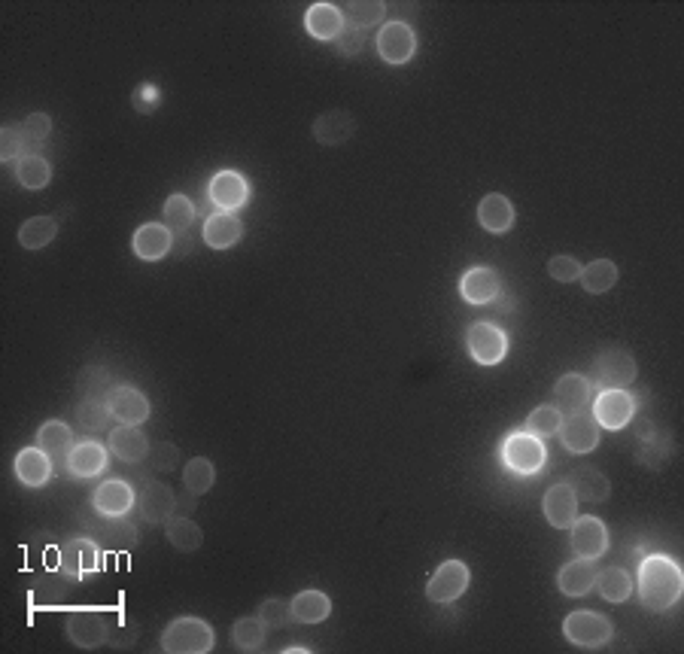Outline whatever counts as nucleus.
I'll list each match as a JSON object with an SVG mask.
<instances>
[{"instance_id": "nucleus-17", "label": "nucleus", "mask_w": 684, "mask_h": 654, "mask_svg": "<svg viewBox=\"0 0 684 654\" xmlns=\"http://www.w3.org/2000/svg\"><path fill=\"white\" fill-rule=\"evenodd\" d=\"M578 496L575 490L569 487V481H560V484H551L545 490V499H542V512H545V521L554 527V530H569L572 521L578 518Z\"/></svg>"}, {"instance_id": "nucleus-22", "label": "nucleus", "mask_w": 684, "mask_h": 654, "mask_svg": "<svg viewBox=\"0 0 684 654\" xmlns=\"http://www.w3.org/2000/svg\"><path fill=\"white\" fill-rule=\"evenodd\" d=\"M514 220H517V210L514 204L502 195V192H490L481 198L478 204V223L484 232L490 235H505L514 229Z\"/></svg>"}, {"instance_id": "nucleus-37", "label": "nucleus", "mask_w": 684, "mask_h": 654, "mask_svg": "<svg viewBox=\"0 0 684 654\" xmlns=\"http://www.w3.org/2000/svg\"><path fill=\"white\" fill-rule=\"evenodd\" d=\"M384 13H387L384 0H350V4L341 7L344 25H350L356 31H365V28L377 25L380 19H384Z\"/></svg>"}, {"instance_id": "nucleus-1", "label": "nucleus", "mask_w": 684, "mask_h": 654, "mask_svg": "<svg viewBox=\"0 0 684 654\" xmlns=\"http://www.w3.org/2000/svg\"><path fill=\"white\" fill-rule=\"evenodd\" d=\"M684 594V572L666 554H648L639 563V600L648 612L672 609Z\"/></svg>"}, {"instance_id": "nucleus-28", "label": "nucleus", "mask_w": 684, "mask_h": 654, "mask_svg": "<svg viewBox=\"0 0 684 654\" xmlns=\"http://www.w3.org/2000/svg\"><path fill=\"white\" fill-rule=\"evenodd\" d=\"M353 134H356V119L347 110H329L314 122V137L323 147H341Z\"/></svg>"}, {"instance_id": "nucleus-3", "label": "nucleus", "mask_w": 684, "mask_h": 654, "mask_svg": "<svg viewBox=\"0 0 684 654\" xmlns=\"http://www.w3.org/2000/svg\"><path fill=\"white\" fill-rule=\"evenodd\" d=\"M499 457H502L505 469L514 475H536L548 463V448H545V439L520 429V432H511L502 442Z\"/></svg>"}, {"instance_id": "nucleus-41", "label": "nucleus", "mask_w": 684, "mask_h": 654, "mask_svg": "<svg viewBox=\"0 0 684 654\" xmlns=\"http://www.w3.org/2000/svg\"><path fill=\"white\" fill-rule=\"evenodd\" d=\"M140 539L137 527L128 524L125 518H110L101 530V545L110 548V551H125V548H134Z\"/></svg>"}, {"instance_id": "nucleus-47", "label": "nucleus", "mask_w": 684, "mask_h": 654, "mask_svg": "<svg viewBox=\"0 0 684 654\" xmlns=\"http://www.w3.org/2000/svg\"><path fill=\"white\" fill-rule=\"evenodd\" d=\"M76 387H80L83 396H101V390L107 387V369H98V366L83 369L80 378H76Z\"/></svg>"}, {"instance_id": "nucleus-52", "label": "nucleus", "mask_w": 684, "mask_h": 654, "mask_svg": "<svg viewBox=\"0 0 684 654\" xmlns=\"http://www.w3.org/2000/svg\"><path fill=\"white\" fill-rule=\"evenodd\" d=\"M335 43H338V52H341V55H356V52L362 49V43H365V34L356 31V28H350V31L344 28V34H341Z\"/></svg>"}, {"instance_id": "nucleus-15", "label": "nucleus", "mask_w": 684, "mask_h": 654, "mask_svg": "<svg viewBox=\"0 0 684 654\" xmlns=\"http://www.w3.org/2000/svg\"><path fill=\"white\" fill-rule=\"evenodd\" d=\"M557 435L563 439V448H566L569 454L581 457V454H590V451L599 448V435H602V432H599V423L593 420V414L581 411V414L566 417Z\"/></svg>"}, {"instance_id": "nucleus-21", "label": "nucleus", "mask_w": 684, "mask_h": 654, "mask_svg": "<svg viewBox=\"0 0 684 654\" xmlns=\"http://www.w3.org/2000/svg\"><path fill=\"white\" fill-rule=\"evenodd\" d=\"M137 259L143 262H159L171 253L174 247V232L165 226V223H143L137 232H134V241H131Z\"/></svg>"}, {"instance_id": "nucleus-13", "label": "nucleus", "mask_w": 684, "mask_h": 654, "mask_svg": "<svg viewBox=\"0 0 684 654\" xmlns=\"http://www.w3.org/2000/svg\"><path fill=\"white\" fill-rule=\"evenodd\" d=\"M502 293L499 271L490 265H475L460 277V296L466 305H493Z\"/></svg>"}, {"instance_id": "nucleus-32", "label": "nucleus", "mask_w": 684, "mask_h": 654, "mask_svg": "<svg viewBox=\"0 0 684 654\" xmlns=\"http://www.w3.org/2000/svg\"><path fill=\"white\" fill-rule=\"evenodd\" d=\"M596 588H599V594H602V600L605 603H627L630 600V594H633V578H630V572L627 569H621V566H608V569H602L599 575H596Z\"/></svg>"}, {"instance_id": "nucleus-24", "label": "nucleus", "mask_w": 684, "mask_h": 654, "mask_svg": "<svg viewBox=\"0 0 684 654\" xmlns=\"http://www.w3.org/2000/svg\"><path fill=\"white\" fill-rule=\"evenodd\" d=\"M590 381L584 378V375H578V372H569V375H563L557 384H554V408H560V414H566V417H572V414H581V411H587V405H590Z\"/></svg>"}, {"instance_id": "nucleus-8", "label": "nucleus", "mask_w": 684, "mask_h": 654, "mask_svg": "<svg viewBox=\"0 0 684 654\" xmlns=\"http://www.w3.org/2000/svg\"><path fill=\"white\" fill-rule=\"evenodd\" d=\"M466 350L478 362V366H499L508 356V335L496 323H472L466 329Z\"/></svg>"}, {"instance_id": "nucleus-42", "label": "nucleus", "mask_w": 684, "mask_h": 654, "mask_svg": "<svg viewBox=\"0 0 684 654\" xmlns=\"http://www.w3.org/2000/svg\"><path fill=\"white\" fill-rule=\"evenodd\" d=\"M265 633H268V627L259 621V615L256 618H238L232 624V642L238 651H259L265 642Z\"/></svg>"}, {"instance_id": "nucleus-4", "label": "nucleus", "mask_w": 684, "mask_h": 654, "mask_svg": "<svg viewBox=\"0 0 684 654\" xmlns=\"http://www.w3.org/2000/svg\"><path fill=\"white\" fill-rule=\"evenodd\" d=\"M213 627L204 618H177L162 633V651L168 654H207L213 651Z\"/></svg>"}, {"instance_id": "nucleus-18", "label": "nucleus", "mask_w": 684, "mask_h": 654, "mask_svg": "<svg viewBox=\"0 0 684 654\" xmlns=\"http://www.w3.org/2000/svg\"><path fill=\"white\" fill-rule=\"evenodd\" d=\"M137 508H140L143 521L165 524L177 512V493L162 481H146L140 496H137Z\"/></svg>"}, {"instance_id": "nucleus-44", "label": "nucleus", "mask_w": 684, "mask_h": 654, "mask_svg": "<svg viewBox=\"0 0 684 654\" xmlns=\"http://www.w3.org/2000/svg\"><path fill=\"white\" fill-rule=\"evenodd\" d=\"M76 414H80V423L86 429H101L110 420L107 399H101V396H83V402H80V408H76Z\"/></svg>"}, {"instance_id": "nucleus-7", "label": "nucleus", "mask_w": 684, "mask_h": 654, "mask_svg": "<svg viewBox=\"0 0 684 654\" xmlns=\"http://www.w3.org/2000/svg\"><path fill=\"white\" fill-rule=\"evenodd\" d=\"M67 639L80 648H101L113 633V618L104 609H76L64 621Z\"/></svg>"}, {"instance_id": "nucleus-11", "label": "nucleus", "mask_w": 684, "mask_h": 654, "mask_svg": "<svg viewBox=\"0 0 684 654\" xmlns=\"http://www.w3.org/2000/svg\"><path fill=\"white\" fill-rule=\"evenodd\" d=\"M377 55L387 64H408L417 55V31L408 22H387L377 31Z\"/></svg>"}, {"instance_id": "nucleus-9", "label": "nucleus", "mask_w": 684, "mask_h": 654, "mask_svg": "<svg viewBox=\"0 0 684 654\" xmlns=\"http://www.w3.org/2000/svg\"><path fill=\"white\" fill-rule=\"evenodd\" d=\"M590 414L599 423V429L618 432V429L630 426V420L636 417V396L627 390H599Z\"/></svg>"}, {"instance_id": "nucleus-33", "label": "nucleus", "mask_w": 684, "mask_h": 654, "mask_svg": "<svg viewBox=\"0 0 684 654\" xmlns=\"http://www.w3.org/2000/svg\"><path fill=\"white\" fill-rule=\"evenodd\" d=\"M581 286H584V293L590 296H602L608 293V289H615L618 283V265L612 259H593L590 265L581 268Z\"/></svg>"}, {"instance_id": "nucleus-29", "label": "nucleus", "mask_w": 684, "mask_h": 654, "mask_svg": "<svg viewBox=\"0 0 684 654\" xmlns=\"http://www.w3.org/2000/svg\"><path fill=\"white\" fill-rule=\"evenodd\" d=\"M37 448H43V451L52 457L55 466H58V463L67 466V457H70V451L76 448V445H73V432H70V426H67L64 420H46V423L37 429Z\"/></svg>"}, {"instance_id": "nucleus-26", "label": "nucleus", "mask_w": 684, "mask_h": 654, "mask_svg": "<svg viewBox=\"0 0 684 654\" xmlns=\"http://www.w3.org/2000/svg\"><path fill=\"white\" fill-rule=\"evenodd\" d=\"M304 28H308V34L314 40H338L344 34V16H341V7L335 4H311L308 13H304Z\"/></svg>"}, {"instance_id": "nucleus-20", "label": "nucleus", "mask_w": 684, "mask_h": 654, "mask_svg": "<svg viewBox=\"0 0 684 654\" xmlns=\"http://www.w3.org/2000/svg\"><path fill=\"white\" fill-rule=\"evenodd\" d=\"M596 575H599L596 560L575 557V560H569V563L557 572V588H560L563 597L578 600V597H587V594L596 588Z\"/></svg>"}, {"instance_id": "nucleus-14", "label": "nucleus", "mask_w": 684, "mask_h": 654, "mask_svg": "<svg viewBox=\"0 0 684 654\" xmlns=\"http://www.w3.org/2000/svg\"><path fill=\"white\" fill-rule=\"evenodd\" d=\"M207 195H210V201L219 210L235 213V210L247 207V201H250V183L238 171H219V174H213V180L207 186Z\"/></svg>"}, {"instance_id": "nucleus-40", "label": "nucleus", "mask_w": 684, "mask_h": 654, "mask_svg": "<svg viewBox=\"0 0 684 654\" xmlns=\"http://www.w3.org/2000/svg\"><path fill=\"white\" fill-rule=\"evenodd\" d=\"M183 484L192 496H204L216 484V469L207 457H195L183 466Z\"/></svg>"}, {"instance_id": "nucleus-23", "label": "nucleus", "mask_w": 684, "mask_h": 654, "mask_svg": "<svg viewBox=\"0 0 684 654\" xmlns=\"http://www.w3.org/2000/svg\"><path fill=\"white\" fill-rule=\"evenodd\" d=\"M244 235V226L235 213H228V210H216L207 216V223H204V244L210 250H228V247H235Z\"/></svg>"}, {"instance_id": "nucleus-49", "label": "nucleus", "mask_w": 684, "mask_h": 654, "mask_svg": "<svg viewBox=\"0 0 684 654\" xmlns=\"http://www.w3.org/2000/svg\"><path fill=\"white\" fill-rule=\"evenodd\" d=\"M22 134L34 143H43L49 134H52V119L46 113H31L25 122H22Z\"/></svg>"}, {"instance_id": "nucleus-35", "label": "nucleus", "mask_w": 684, "mask_h": 654, "mask_svg": "<svg viewBox=\"0 0 684 654\" xmlns=\"http://www.w3.org/2000/svg\"><path fill=\"white\" fill-rule=\"evenodd\" d=\"M569 487L575 490L578 499H587V502H605L612 496V481L599 469H575L569 478Z\"/></svg>"}, {"instance_id": "nucleus-25", "label": "nucleus", "mask_w": 684, "mask_h": 654, "mask_svg": "<svg viewBox=\"0 0 684 654\" xmlns=\"http://www.w3.org/2000/svg\"><path fill=\"white\" fill-rule=\"evenodd\" d=\"M107 448L122 460V463H140L149 457V439L137 429V426H113L107 435Z\"/></svg>"}, {"instance_id": "nucleus-31", "label": "nucleus", "mask_w": 684, "mask_h": 654, "mask_svg": "<svg viewBox=\"0 0 684 654\" xmlns=\"http://www.w3.org/2000/svg\"><path fill=\"white\" fill-rule=\"evenodd\" d=\"M292 621L298 624H323L332 615V600L323 591H301L292 597Z\"/></svg>"}, {"instance_id": "nucleus-39", "label": "nucleus", "mask_w": 684, "mask_h": 654, "mask_svg": "<svg viewBox=\"0 0 684 654\" xmlns=\"http://www.w3.org/2000/svg\"><path fill=\"white\" fill-rule=\"evenodd\" d=\"M162 216H165V226L171 232H186L195 223V204L183 192H174V195L165 198Z\"/></svg>"}, {"instance_id": "nucleus-2", "label": "nucleus", "mask_w": 684, "mask_h": 654, "mask_svg": "<svg viewBox=\"0 0 684 654\" xmlns=\"http://www.w3.org/2000/svg\"><path fill=\"white\" fill-rule=\"evenodd\" d=\"M639 378V362L633 353L624 347H608L596 356L593 362V375L587 378L590 387L596 384L599 390H627Z\"/></svg>"}, {"instance_id": "nucleus-27", "label": "nucleus", "mask_w": 684, "mask_h": 654, "mask_svg": "<svg viewBox=\"0 0 684 654\" xmlns=\"http://www.w3.org/2000/svg\"><path fill=\"white\" fill-rule=\"evenodd\" d=\"M107 463H110V448H104L101 442H80L67 457V472L76 478H95L107 469Z\"/></svg>"}, {"instance_id": "nucleus-48", "label": "nucleus", "mask_w": 684, "mask_h": 654, "mask_svg": "<svg viewBox=\"0 0 684 654\" xmlns=\"http://www.w3.org/2000/svg\"><path fill=\"white\" fill-rule=\"evenodd\" d=\"M22 143H25L22 128H4V131H0V156H4V162L22 159Z\"/></svg>"}, {"instance_id": "nucleus-38", "label": "nucleus", "mask_w": 684, "mask_h": 654, "mask_svg": "<svg viewBox=\"0 0 684 654\" xmlns=\"http://www.w3.org/2000/svg\"><path fill=\"white\" fill-rule=\"evenodd\" d=\"M55 238H58V223L52 216H31V220H25L19 229V244L25 250H43Z\"/></svg>"}, {"instance_id": "nucleus-6", "label": "nucleus", "mask_w": 684, "mask_h": 654, "mask_svg": "<svg viewBox=\"0 0 684 654\" xmlns=\"http://www.w3.org/2000/svg\"><path fill=\"white\" fill-rule=\"evenodd\" d=\"M469 581H472V569L463 560H444L426 581V600L435 606L456 603L469 591Z\"/></svg>"}, {"instance_id": "nucleus-19", "label": "nucleus", "mask_w": 684, "mask_h": 654, "mask_svg": "<svg viewBox=\"0 0 684 654\" xmlns=\"http://www.w3.org/2000/svg\"><path fill=\"white\" fill-rule=\"evenodd\" d=\"M92 505L104 518H125L137 505V493L128 481L110 478V481H101V487L92 493Z\"/></svg>"}, {"instance_id": "nucleus-10", "label": "nucleus", "mask_w": 684, "mask_h": 654, "mask_svg": "<svg viewBox=\"0 0 684 654\" xmlns=\"http://www.w3.org/2000/svg\"><path fill=\"white\" fill-rule=\"evenodd\" d=\"M101 569V551L92 539H70L58 548L55 572L67 578H86Z\"/></svg>"}, {"instance_id": "nucleus-5", "label": "nucleus", "mask_w": 684, "mask_h": 654, "mask_svg": "<svg viewBox=\"0 0 684 654\" xmlns=\"http://www.w3.org/2000/svg\"><path fill=\"white\" fill-rule=\"evenodd\" d=\"M563 636L566 642H572L575 648H602L612 642L615 636V624L612 618H605L599 612H590V609H578V612H569L566 621H563Z\"/></svg>"}, {"instance_id": "nucleus-50", "label": "nucleus", "mask_w": 684, "mask_h": 654, "mask_svg": "<svg viewBox=\"0 0 684 654\" xmlns=\"http://www.w3.org/2000/svg\"><path fill=\"white\" fill-rule=\"evenodd\" d=\"M180 463V451L177 445H156L149 451V466L156 469V472H168Z\"/></svg>"}, {"instance_id": "nucleus-12", "label": "nucleus", "mask_w": 684, "mask_h": 654, "mask_svg": "<svg viewBox=\"0 0 684 654\" xmlns=\"http://www.w3.org/2000/svg\"><path fill=\"white\" fill-rule=\"evenodd\" d=\"M569 542L575 557H587V560H599L608 551V530L599 518L593 515H578L569 527Z\"/></svg>"}, {"instance_id": "nucleus-46", "label": "nucleus", "mask_w": 684, "mask_h": 654, "mask_svg": "<svg viewBox=\"0 0 684 654\" xmlns=\"http://www.w3.org/2000/svg\"><path fill=\"white\" fill-rule=\"evenodd\" d=\"M581 262L575 259V256H566V253H557V256H551V262H548V274L554 277V280H560V283H572V280H578L581 277Z\"/></svg>"}, {"instance_id": "nucleus-51", "label": "nucleus", "mask_w": 684, "mask_h": 654, "mask_svg": "<svg viewBox=\"0 0 684 654\" xmlns=\"http://www.w3.org/2000/svg\"><path fill=\"white\" fill-rule=\"evenodd\" d=\"M156 104H159V89L152 86V83H143L137 89V95H134V107L140 113H152V110H156Z\"/></svg>"}, {"instance_id": "nucleus-45", "label": "nucleus", "mask_w": 684, "mask_h": 654, "mask_svg": "<svg viewBox=\"0 0 684 654\" xmlns=\"http://www.w3.org/2000/svg\"><path fill=\"white\" fill-rule=\"evenodd\" d=\"M256 615H259V621H262L268 630H283L286 624H292V606L283 603V600H277V597L265 600V603L259 606Z\"/></svg>"}, {"instance_id": "nucleus-30", "label": "nucleus", "mask_w": 684, "mask_h": 654, "mask_svg": "<svg viewBox=\"0 0 684 654\" xmlns=\"http://www.w3.org/2000/svg\"><path fill=\"white\" fill-rule=\"evenodd\" d=\"M52 457L43 448H25L16 457V475L25 487H43L52 478Z\"/></svg>"}, {"instance_id": "nucleus-34", "label": "nucleus", "mask_w": 684, "mask_h": 654, "mask_svg": "<svg viewBox=\"0 0 684 654\" xmlns=\"http://www.w3.org/2000/svg\"><path fill=\"white\" fill-rule=\"evenodd\" d=\"M165 536H168L171 548L180 551V554H192V551H198V548L204 545V533H201V527H198L192 518H177V515H171V518L165 521Z\"/></svg>"}, {"instance_id": "nucleus-43", "label": "nucleus", "mask_w": 684, "mask_h": 654, "mask_svg": "<svg viewBox=\"0 0 684 654\" xmlns=\"http://www.w3.org/2000/svg\"><path fill=\"white\" fill-rule=\"evenodd\" d=\"M560 426H563V414H560V408H554V405L536 408V411H532V414L526 417V423H523V429L532 432V435H539V439H551V435L560 432Z\"/></svg>"}, {"instance_id": "nucleus-36", "label": "nucleus", "mask_w": 684, "mask_h": 654, "mask_svg": "<svg viewBox=\"0 0 684 654\" xmlns=\"http://www.w3.org/2000/svg\"><path fill=\"white\" fill-rule=\"evenodd\" d=\"M16 180L22 189H46L49 180H52V165L40 156V153H25L19 162H16Z\"/></svg>"}, {"instance_id": "nucleus-16", "label": "nucleus", "mask_w": 684, "mask_h": 654, "mask_svg": "<svg viewBox=\"0 0 684 654\" xmlns=\"http://www.w3.org/2000/svg\"><path fill=\"white\" fill-rule=\"evenodd\" d=\"M107 408H110V417L119 420V423H125V426H140L152 414L149 399L137 387H110Z\"/></svg>"}]
</instances>
